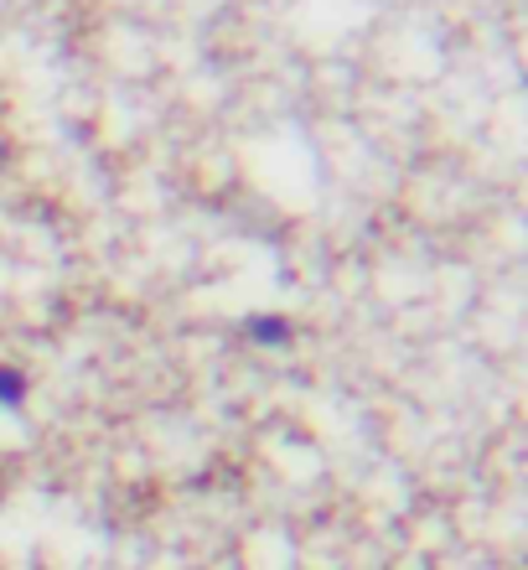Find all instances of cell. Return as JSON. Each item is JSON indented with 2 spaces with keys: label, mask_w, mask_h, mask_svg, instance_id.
Listing matches in <instances>:
<instances>
[{
  "label": "cell",
  "mask_w": 528,
  "mask_h": 570,
  "mask_svg": "<svg viewBox=\"0 0 528 570\" xmlns=\"http://www.w3.org/2000/svg\"><path fill=\"white\" fill-rule=\"evenodd\" d=\"M249 337L259 347H280L290 337V322H280V316H249Z\"/></svg>",
  "instance_id": "obj_1"
},
{
  "label": "cell",
  "mask_w": 528,
  "mask_h": 570,
  "mask_svg": "<svg viewBox=\"0 0 528 570\" xmlns=\"http://www.w3.org/2000/svg\"><path fill=\"white\" fill-rule=\"evenodd\" d=\"M21 400H27V374L21 368H0V405L21 410Z\"/></svg>",
  "instance_id": "obj_2"
}]
</instances>
